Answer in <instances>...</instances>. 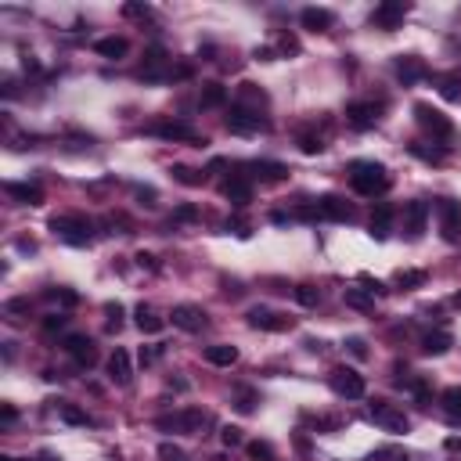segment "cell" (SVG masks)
<instances>
[{"label": "cell", "mask_w": 461, "mask_h": 461, "mask_svg": "<svg viewBox=\"0 0 461 461\" xmlns=\"http://www.w3.org/2000/svg\"><path fill=\"white\" fill-rule=\"evenodd\" d=\"M159 357H163V346H151V350H144V346H141V364H156Z\"/></svg>", "instance_id": "c3c4849f"}, {"label": "cell", "mask_w": 461, "mask_h": 461, "mask_svg": "<svg viewBox=\"0 0 461 461\" xmlns=\"http://www.w3.org/2000/svg\"><path fill=\"white\" fill-rule=\"evenodd\" d=\"M15 418H18V411H15L11 404H4V407H0V422H4V425H11Z\"/></svg>", "instance_id": "db71d44e"}, {"label": "cell", "mask_w": 461, "mask_h": 461, "mask_svg": "<svg viewBox=\"0 0 461 461\" xmlns=\"http://www.w3.org/2000/svg\"><path fill=\"white\" fill-rule=\"evenodd\" d=\"M393 454H397L393 447H382V450H375V454H371V461H382V457H393Z\"/></svg>", "instance_id": "6f0895ef"}, {"label": "cell", "mask_w": 461, "mask_h": 461, "mask_svg": "<svg viewBox=\"0 0 461 461\" xmlns=\"http://www.w3.org/2000/svg\"><path fill=\"white\" fill-rule=\"evenodd\" d=\"M227 101V87L223 83H206L202 87V94H198V105L202 109H220Z\"/></svg>", "instance_id": "f1b7e54d"}, {"label": "cell", "mask_w": 461, "mask_h": 461, "mask_svg": "<svg viewBox=\"0 0 461 461\" xmlns=\"http://www.w3.org/2000/svg\"><path fill=\"white\" fill-rule=\"evenodd\" d=\"M159 461H188V454L181 450V447H177V443H159Z\"/></svg>", "instance_id": "f35d334b"}, {"label": "cell", "mask_w": 461, "mask_h": 461, "mask_svg": "<svg viewBox=\"0 0 461 461\" xmlns=\"http://www.w3.org/2000/svg\"><path fill=\"white\" fill-rule=\"evenodd\" d=\"M173 328H181V331H202L206 328V310L195 303H181V306H173V314H170Z\"/></svg>", "instance_id": "7c38bea8"}, {"label": "cell", "mask_w": 461, "mask_h": 461, "mask_svg": "<svg viewBox=\"0 0 461 461\" xmlns=\"http://www.w3.org/2000/svg\"><path fill=\"white\" fill-rule=\"evenodd\" d=\"M350 184L361 191V195L375 198V195H382V191L390 188V173H386V166H382V163L361 159V163L350 166Z\"/></svg>", "instance_id": "6da1fadb"}, {"label": "cell", "mask_w": 461, "mask_h": 461, "mask_svg": "<svg viewBox=\"0 0 461 461\" xmlns=\"http://www.w3.org/2000/svg\"><path fill=\"white\" fill-rule=\"evenodd\" d=\"M209 422V415L206 411H198V407H188V411H181V415H166V418H159L156 425L159 429H173V432H191V436H198L202 432V425Z\"/></svg>", "instance_id": "ba28073f"}, {"label": "cell", "mask_w": 461, "mask_h": 461, "mask_svg": "<svg viewBox=\"0 0 461 461\" xmlns=\"http://www.w3.org/2000/svg\"><path fill=\"white\" fill-rule=\"evenodd\" d=\"M36 461H62V457H55V454H47V450H43V454H40Z\"/></svg>", "instance_id": "be15d7a7"}, {"label": "cell", "mask_w": 461, "mask_h": 461, "mask_svg": "<svg viewBox=\"0 0 461 461\" xmlns=\"http://www.w3.org/2000/svg\"><path fill=\"white\" fill-rule=\"evenodd\" d=\"M238 105L260 112V109L267 105V90H260L256 83H238Z\"/></svg>", "instance_id": "484cf974"}, {"label": "cell", "mask_w": 461, "mask_h": 461, "mask_svg": "<svg viewBox=\"0 0 461 461\" xmlns=\"http://www.w3.org/2000/svg\"><path fill=\"white\" fill-rule=\"evenodd\" d=\"M220 440H223V447H242V443H245L238 425H223V429H220Z\"/></svg>", "instance_id": "ab89813d"}, {"label": "cell", "mask_w": 461, "mask_h": 461, "mask_svg": "<svg viewBox=\"0 0 461 461\" xmlns=\"http://www.w3.org/2000/svg\"><path fill=\"white\" fill-rule=\"evenodd\" d=\"M50 230H55L58 238H65L69 245H90V230L94 223L87 216H76V213H65V216H50Z\"/></svg>", "instance_id": "7a4b0ae2"}, {"label": "cell", "mask_w": 461, "mask_h": 461, "mask_svg": "<svg viewBox=\"0 0 461 461\" xmlns=\"http://www.w3.org/2000/svg\"><path fill=\"white\" fill-rule=\"evenodd\" d=\"M58 411H62V418H65L69 425H94V422H90V415H87V411H80V407H72V404H62Z\"/></svg>", "instance_id": "836d02e7"}, {"label": "cell", "mask_w": 461, "mask_h": 461, "mask_svg": "<svg viewBox=\"0 0 461 461\" xmlns=\"http://www.w3.org/2000/svg\"><path fill=\"white\" fill-rule=\"evenodd\" d=\"M109 378L116 382V386H130L134 364H130V353H126V350H116V353L109 357Z\"/></svg>", "instance_id": "ffe728a7"}, {"label": "cell", "mask_w": 461, "mask_h": 461, "mask_svg": "<svg viewBox=\"0 0 461 461\" xmlns=\"http://www.w3.org/2000/svg\"><path fill=\"white\" fill-rule=\"evenodd\" d=\"M4 314H29V299H8Z\"/></svg>", "instance_id": "f6af8a7d"}, {"label": "cell", "mask_w": 461, "mask_h": 461, "mask_svg": "<svg viewBox=\"0 0 461 461\" xmlns=\"http://www.w3.org/2000/svg\"><path fill=\"white\" fill-rule=\"evenodd\" d=\"M317 213L328 216V220H339V223H350V220L357 216V209L350 206L343 195H321V198H317Z\"/></svg>", "instance_id": "4fadbf2b"}, {"label": "cell", "mask_w": 461, "mask_h": 461, "mask_svg": "<svg viewBox=\"0 0 461 461\" xmlns=\"http://www.w3.org/2000/svg\"><path fill=\"white\" fill-rule=\"evenodd\" d=\"M368 418H371L382 432H393V436H404V432L411 429V418H407L404 411H397V407H393V404H386V400H371Z\"/></svg>", "instance_id": "3957f363"}, {"label": "cell", "mask_w": 461, "mask_h": 461, "mask_svg": "<svg viewBox=\"0 0 461 461\" xmlns=\"http://www.w3.org/2000/svg\"><path fill=\"white\" fill-rule=\"evenodd\" d=\"M249 177H256V181H267V184H277V181H289V166H281V163H270V159H256L249 166Z\"/></svg>", "instance_id": "ac0fdd59"}, {"label": "cell", "mask_w": 461, "mask_h": 461, "mask_svg": "<svg viewBox=\"0 0 461 461\" xmlns=\"http://www.w3.org/2000/svg\"><path fill=\"white\" fill-rule=\"evenodd\" d=\"M361 285H364V292H371V296H386V285H382L378 277H371V274H361Z\"/></svg>", "instance_id": "b9f144b4"}, {"label": "cell", "mask_w": 461, "mask_h": 461, "mask_svg": "<svg viewBox=\"0 0 461 461\" xmlns=\"http://www.w3.org/2000/svg\"><path fill=\"white\" fill-rule=\"evenodd\" d=\"M170 390H177V393H184V390H188V382H184V378H170Z\"/></svg>", "instance_id": "680465c9"}, {"label": "cell", "mask_w": 461, "mask_h": 461, "mask_svg": "<svg viewBox=\"0 0 461 461\" xmlns=\"http://www.w3.org/2000/svg\"><path fill=\"white\" fill-rule=\"evenodd\" d=\"M148 134H156L163 141H191V144H206V137H198V130L191 123H181V119H163V123H151Z\"/></svg>", "instance_id": "8992f818"}, {"label": "cell", "mask_w": 461, "mask_h": 461, "mask_svg": "<svg viewBox=\"0 0 461 461\" xmlns=\"http://www.w3.org/2000/svg\"><path fill=\"white\" fill-rule=\"evenodd\" d=\"M173 181H181L184 188H198L202 181H206V173H198V170H188V166H173Z\"/></svg>", "instance_id": "d6a6232c"}, {"label": "cell", "mask_w": 461, "mask_h": 461, "mask_svg": "<svg viewBox=\"0 0 461 461\" xmlns=\"http://www.w3.org/2000/svg\"><path fill=\"white\" fill-rule=\"evenodd\" d=\"M220 170H227V163H223V159H213V163H209V173H220Z\"/></svg>", "instance_id": "94428289"}, {"label": "cell", "mask_w": 461, "mask_h": 461, "mask_svg": "<svg viewBox=\"0 0 461 461\" xmlns=\"http://www.w3.org/2000/svg\"><path fill=\"white\" fill-rule=\"evenodd\" d=\"M296 299H299L303 306H310V310H314V306L321 303V289H317V285H296Z\"/></svg>", "instance_id": "8d00e7d4"}, {"label": "cell", "mask_w": 461, "mask_h": 461, "mask_svg": "<svg viewBox=\"0 0 461 461\" xmlns=\"http://www.w3.org/2000/svg\"><path fill=\"white\" fill-rule=\"evenodd\" d=\"M65 321H69L65 314H50V317L43 321V328H47V331H62V328H65Z\"/></svg>", "instance_id": "681fc988"}, {"label": "cell", "mask_w": 461, "mask_h": 461, "mask_svg": "<svg viewBox=\"0 0 461 461\" xmlns=\"http://www.w3.org/2000/svg\"><path fill=\"white\" fill-rule=\"evenodd\" d=\"M195 216H198L195 206H177V209H173V220H184V223H188V220H195Z\"/></svg>", "instance_id": "f907efd6"}, {"label": "cell", "mask_w": 461, "mask_h": 461, "mask_svg": "<svg viewBox=\"0 0 461 461\" xmlns=\"http://www.w3.org/2000/svg\"><path fill=\"white\" fill-rule=\"evenodd\" d=\"M65 350L72 353V361L80 364V368H94V364H97V346H94V339H87V336H69V339H65Z\"/></svg>", "instance_id": "9a60e30c"}, {"label": "cell", "mask_w": 461, "mask_h": 461, "mask_svg": "<svg viewBox=\"0 0 461 461\" xmlns=\"http://www.w3.org/2000/svg\"><path fill=\"white\" fill-rule=\"evenodd\" d=\"M407 11H411V4H404V0H386V4H378V8L371 11V25H375V29L393 33L397 25L407 18Z\"/></svg>", "instance_id": "30bf717a"}, {"label": "cell", "mask_w": 461, "mask_h": 461, "mask_svg": "<svg viewBox=\"0 0 461 461\" xmlns=\"http://www.w3.org/2000/svg\"><path fill=\"white\" fill-rule=\"evenodd\" d=\"M137 328L144 331V336H156V331H163V328H166V321H163L156 310H151V306H144V303H141V306H137Z\"/></svg>", "instance_id": "83f0119b"}, {"label": "cell", "mask_w": 461, "mask_h": 461, "mask_svg": "<svg viewBox=\"0 0 461 461\" xmlns=\"http://www.w3.org/2000/svg\"><path fill=\"white\" fill-rule=\"evenodd\" d=\"M245 454H249L252 461H274V447H270V443H263V440L245 443Z\"/></svg>", "instance_id": "e575fe53"}, {"label": "cell", "mask_w": 461, "mask_h": 461, "mask_svg": "<svg viewBox=\"0 0 461 461\" xmlns=\"http://www.w3.org/2000/svg\"><path fill=\"white\" fill-rule=\"evenodd\" d=\"M252 58H256V62H274V58H277V50H274V47H256V50H252Z\"/></svg>", "instance_id": "816d5d0a"}, {"label": "cell", "mask_w": 461, "mask_h": 461, "mask_svg": "<svg viewBox=\"0 0 461 461\" xmlns=\"http://www.w3.org/2000/svg\"><path fill=\"white\" fill-rule=\"evenodd\" d=\"M415 119H418L422 130L436 134V137H450V134H454V123H450L440 109H432L429 101H418V105H415Z\"/></svg>", "instance_id": "52a82bcc"}, {"label": "cell", "mask_w": 461, "mask_h": 461, "mask_svg": "<svg viewBox=\"0 0 461 461\" xmlns=\"http://www.w3.org/2000/svg\"><path fill=\"white\" fill-rule=\"evenodd\" d=\"M94 50L101 58H112V62H119V58H126V50H130V43H126V36H101L97 43H94Z\"/></svg>", "instance_id": "603a6c76"}, {"label": "cell", "mask_w": 461, "mask_h": 461, "mask_svg": "<svg viewBox=\"0 0 461 461\" xmlns=\"http://www.w3.org/2000/svg\"><path fill=\"white\" fill-rule=\"evenodd\" d=\"M436 216H440V235L447 242H461V202L457 198H440Z\"/></svg>", "instance_id": "9c48e42d"}, {"label": "cell", "mask_w": 461, "mask_h": 461, "mask_svg": "<svg viewBox=\"0 0 461 461\" xmlns=\"http://www.w3.org/2000/svg\"><path fill=\"white\" fill-rule=\"evenodd\" d=\"M137 263L148 267V270H159V263H156V256H151V252H137Z\"/></svg>", "instance_id": "f5cc1de1"}, {"label": "cell", "mask_w": 461, "mask_h": 461, "mask_svg": "<svg viewBox=\"0 0 461 461\" xmlns=\"http://www.w3.org/2000/svg\"><path fill=\"white\" fill-rule=\"evenodd\" d=\"M450 346H454L450 331H429V336L422 339V353H425V357H443Z\"/></svg>", "instance_id": "cb8c5ba5"}, {"label": "cell", "mask_w": 461, "mask_h": 461, "mask_svg": "<svg viewBox=\"0 0 461 461\" xmlns=\"http://www.w3.org/2000/svg\"><path fill=\"white\" fill-rule=\"evenodd\" d=\"M137 198L144 202V206H151V202H156V188H137Z\"/></svg>", "instance_id": "11a10c76"}, {"label": "cell", "mask_w": 461, "mask_h": 461, "mask_svg": "<svg viewBox=\"0 0 461 461\" xmlns=\"http://www.w3.org/2000/svg\"><path fill=\"white\" fill-rule=\"evenodd\" d=\"M206 361H209V364H216V368H230V364L238 361V346L216 343V346H209V350H206Z\"/></svg>", "instance_id": "4316f807"}, {"label": "cell", "mask_w": 461, "mask_h": 461, "mask_svg": "<svg viewBox=\"0 0 461 461\" xmlns=\"http://www.w3.org/2000/svg\"><path fill=\"white\" fill-rule=\"evenodd\" d=\"M0 461H15V457H11V454H4V457H0Z\"/></svg>", "instance_id": "e7e4bbea"}, {"label": "cell", "mask_w": 461, "mask_h": 461, "mask_svg": "<svg viewBox=\"0 0 461 461\" xmlns=\"http://www.w3.org/2000/svg\"><path fill=\"white\" fill-rule=\"evenodd\" d=\"M4 191L22 206H43V191L36 184H4Z\"/></svg>", "instance_id": "d4e9b609"}, {"label": "cell", "mask_w": 461, "mask_h": 461, "mask_svg": "<svg viewBox=\"0 0 461 461\" xmlns=\"http://www.w3.org/2000/svg\"><path fill=\"white\" fill-rule=\"evenodd\" d=\"M18 252H36V242H29V238H22V242H18Z\"/></svg>", "instance_id": "91938a15"}, {"label": "cell", "mask_w": 461, "mask_h": 461, "mask_svg": "<svg viewBox=\"0 0 461 461\" xmlns=\"http://www.w3.org/2000/svg\"><path fill=\"white\" fill-rule=\"evenodd\" d=\"M123 15H126V18H148V15H151V8H148V4H126V8H123Z\"/></svg>", "instance_id": "bcb514c9"}, {"label": "cell", "mask_w": 461, "mask_h": 461, "mask_svg": "<svg viewBox=\"0 0 461 461\" xmlns=\"http://www.w3.org/2000/svg\"><path fill=\"white\" fill-rule=\"evenodd\" d=\"M343 299H346V306H353V310H371L375 306V296L364 292V289H346Z\"/></svg>", "instance_id": "f546056e"}, {"label": "cell", "mask_w": 461, "mask_h": 461, "mask_svg": "<svg viewBox=\"0 0 461 461\" xmlns=\"http://www.w3.org/2000/svg\"><path fill=\"white\" fill-rule=\"evenodd\" d=\"M346 350H350L353 357H361V361H364V357H368V343H364L361 336H353V339H346Z\"/></svg>", "instance_id": "7bdbcfd3"}, {"label": "cell", "mask_w": 461, "mask_h": 461, "mask_svg": "<svg viewBox=\"0 0 461 461\" xmlns=\"http://www.w3.org/2000/svg\"><path fill=\"white\" fill-rule=\"evenodd\" d=\"M328 386L343 400H361L364 397V375H357L353 368H336L331 378H328Z\"/></svg>", "instance_id": "5b68a950"}, {"label": "cell", "mask_w": 461, "mask_h": 461, "mask_svg": "<svg viewBox=\"0 0 461 461\" xmlns=\"http://www.w3.org/2000/svg\"><path fill=\"white\" fill-rule=\"evenodd\" d=\"M281 50H289V55H296V50H299L296 36H281Z\"/></svg>", "instance_id": "9f6ffc18"}, {"label": "cell", "mask_w": 461, "mask_h": 461, "mask_svg": "<svg viewBox=\"0 0 461 461\" xmlns=\"http://www.w3.org/2000/svg\"><path fill=\"white\" fill-rule=\"evenodd\" d=\"M393 69H397V76H400L404 83H418V80H425V76H429V65L418 55H397Z\"/></svg>", "instance_id": "e0dca14e"}, {"label": "cell", "mask_w": 461, "mask_h": 461, "mask_svg": "<svg viewBox=\"0 0 461 461\" xmlns=\"http://www.w3.org/2000/svg\"><path fill=\"white\" fill-rule=\"evenodd\" d=\"M299 22H303V29H310V33H324V29L336 25V15H331L328 8H303Z\"/></svg>", "instance_id": "44dd1931"}, {"label": "cell", "mask_w": 461, "mask_h": 461, "mask_svg": "<svg viewBox=\"0 0 461 461\" xmlns=\"http://www.w3.org/2000/svg\"><path fill=\"white\" fill-rule=\"evenodd\" d=\"M400 461H407V457H400Z\"/></svg>", "instance_id": "03108f58"}, {"label": "cell", "mask_w": 461, "mask_h": 461, "mask_svg": "<svg viewBox=\"0 0 461 461\" xmlns=\"http://www.w3.org/2000/svg\"><path fill=\"white\" fill-rule=\"evenodd\" d=\"M223 195H227V202H230V206L245 209L249 202H252V184H249V177H245V173L227 177V181H223Z\"/></svg>", "instance_id": "2e32d148"}, {"label": "cell", "mask_w": 461, "mask_h": 461, "mask_svg": "<svg viewBox=\"0 0 461 461\" xmlns=\"http://www.w3.org/2000/svg\"><path fill=\"white\" fill-rule=\"evenodd\" d=\"M440 94L447 97V101H461V76L457 72H447V76H440Z\"/></svg>", "instance_id": "4dcf8cb0"}, {"label": "cell", "mask_w": 461, "mask_h": 461, "mask_svg": "<svg viewBox=\"0 0 461 461\" xmlns=\"http://www.w3.org/2000/svg\"><path fill=\"white\" fill-rule=\"evenodd\" d=\"M47 296H50V299H62L65 306H76V299H80V296H76L72 289H50Z\"/></svg>", "instance_id": "ee69618b"}, {"label": "cell", "mask_w": 461, "mask_h": 461, "mask_svg": "<svg viewBox=\"0 0 461 461\" xmlns=\"http://www.w3.org/2000/svg\"><path fill=\"white\" fill-rule=\"evenodd\" d=\"M390 223H393V206H390V202H378L375 213H371V230H368V235L375 242H386L390 238Z\"/></svg>", "instance_id": "7402d4cb"}, {"label": "cell", "mask_w": 461, "mask_h": 461, "mask_svg": "<svg viewBox=\"0 0 461 461\" xmlns=\"http://www.w3.org/2000/svg\"><path fill=\"white\" fill-rule=\"evenodd\" d=\"M397 285H400V289H418V285H425V270H397Z\"/></svg>", "instance_id": "d590c367"}, {"label": "cell", "mask_w": 461, "mask_h": 461, "mask_svg": "<svg viewBox=\"0 0 461 461\" xmlns=\"http://www.w3.org/2000/svg\"><path fill=\"white\" fill-rule=\"evenodd\" d=\"M299 151H303V156H321L324 141H321L317 134H303V137H299Z\"/></svg>", "instance_id": "74e56055"}, {"label": "cell", "mask_w": 461, "mask_h": 461, "mask_svg": "<svg viewBox=\"0 0 461 461\" xmlns=\"http://www.w3.org/2000/svg\"><path fill=\"white\" fill-rule=\"evenodd\" d=\"M235 407H238V411H242V415H249V411H252V407H256V397L242 390V393H238V404H235Z\"/></svg>", "instance_id": "7dc6e473"}, {"label": "cell", "mask_w": 461, "mask_h": 461, "mask_svg": "<svg viewBox=\"0 0 461 461\" xmlns=\"http://www.w3.org/2000/svg\"><path fill=\"white\" fill-rule=\"evenodd\" d=\"M249 324L260 328V331H289L292 317H281V314L267 310V306H252V310H249Z\"/></svg>", "instance_id": "5bb4252c"}, {"label": "cell", "mask_w": 461, "mask_h": 461, "mask_svg": "<svg viewBox=\"0 0 461 461\" xmlns=\"http://www.w3.org/2000/svg\"><path fill=\"white\" fill-rule=\"evenodd\" d=\"M400 220H404L407 238H422V230H425V223H429V202H422V198L407 202L404 213H400Z\"/></svg>", "instance_id": "8fae6325"}, {"label": "cell", "mask_w": 461, "mask_h": 461, "mask_svg": "<svg viewBox=\"0 0 461 461\" xmlns=\"http://www.w3.org/2000/svg\"><path fill=\"white\" fill-rule=\"evenodd\" d=\"M447 450H461V440H457V436H450V440H447Z\"/></svg>", "instance_id": "6125c7cd"}, {"label": "cell", "mask_w": 461, "mask_h": 461, "mask_svg": "<svg viewBox=\"0 0 461 461\" xmlns=\"http://www.w3.org/2000/svg\"><path fill=\"white\" fill-rule=\"evenodd\" d=\"M105 314H109V331H119V328H123V306H119V303H109Z\"/></svg>", "instance_id": "60d3db41"}, {"label": "cell", "mask_w": 461, "mask_h": 461, "mask_svg": "<svg viewBox=\"0 0 461 461\" xmlns=\"http://www.w3.org/2000/svg\"><path fill=\"white\" fill-rule=\"evenodd\" d=\"M440 400H443V411H447V418H450V422H461V390L454 386V390H447Z\"/></svg>", "instance_id": "1f68e13d"}, {"label": "cell", "mask_w": 461, "mask_h": 461, "mask_svg": "<svg viewBox=\"0 0 461 461\" xmlns=\"http://www.w3.org/2000/svg\"><path fill=\"white\" fill-rule=\"evenodd\" d=\"M227 130L230 134H242V137H252V134H263L267 130V119L256 112V109H245V105H230V112H227Z\"/></svg>", "instance_id": "277c9868"}, {"label": "cell", "mask_w": 461, "mask_h": 461, "mask_svg": "<svg viewBox=\"0 0 461 461\" xmlns=\"http://www.w3.org/2000/svg\"><path fill=\"white\" fill-rule=\"evenodd\" d=\"M346 123L353 126V130H371V126L378 123V112H375V105L353 101V105H346Z\"/></svg>", "instance_id": "d6986e66"}]
</instances>
